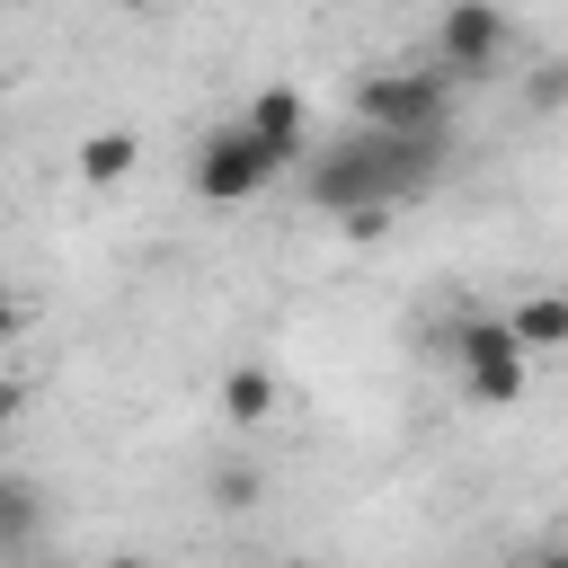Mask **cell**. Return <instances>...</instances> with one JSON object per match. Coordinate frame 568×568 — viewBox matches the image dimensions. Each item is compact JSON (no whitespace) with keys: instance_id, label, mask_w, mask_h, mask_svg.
<instances>
[{"instance_id":"6","label":"cell","mask_w":568,"mask_h":568,"mask_svg":"<svg viewBox=\"0 0 568 568\" xmlns=\"http://www.w3.org/2000/svg\"><path fill=\"white\" fill-rule=\"evenodd\" d=\"M506 320H515V337H524L532 355H559V346H568V293H559V284L515 293V311H506Z\"/></svg>"},{"instance_id":"1","label":"cell","mask_w":568,"mask_h":568,"mask_svg":"<svg viewBox=\"0 0 568 568\" xmlns=\"http://www.w3.org/2000/svg\"><path fill=\"white\" fill-rule=\"evenodd\" d=\"M453 71L444 62H390V71H364L355 80V124L373 133H435L453 115Z\"/></svg>"},{"instance_id":"10","label":"cell","mask_w":568,"mask_h":568,"mask_svg":"<svg viewBox=\"0 0 568 568\" xmlns=\"http://www.w3.org/2000/svg\"><path fill=\"white\" fill-rule=\"evenodd\" d=\"M0 515H9V550H27V532H36V488L9 479V488H0Z\"/></svg>"},{"instance_id":"14","label":"cell","mask_w":568,"mask_h":568,"mask_svg":"<svg viewBox=\"0 0 568 568\" xmlns=\"http://www.w3.org/2000/svg\"><path fill=\"white\" fill-rule=\"evenodd\" d=\"M106 568H151V559H106Z\"/></svg>"},{"instance_id":"8","label":"cell","mask_w":568,"mask_h":568,"mask_svg":"<svg viewBox=\"0 0 568 568\" xmlns=\"http://www.w3.org/2000/svg\"><path fill=\"white\" fill-rule=\"evenodd\" d=\"M133 160H142V142H133L124 124H98V133L80 142V178H89V186H124Z\"/></svg>"},{"instance_id":"3","label":"cell","mask_w":568,"mask_h":568,"mask_svg":"<svg viewBox=\"0 0 568 568\" xmlns=\"http://www.w3.org/2000/svg\"><path fill=\"white\" fill-rule=\"evenodd\" d=\"M275 169H284V151L240 115V124H213V133L195 142V169H186V178H195L204 204H248V195L275 186Z\"/></svg>"},{"instance_id":"5","label":"cell","mask_w":568,"mask_h":568,"mask_svg":"<svg viewBox=\"0 0 568 568\" xmlns=\"http://www.w3.org/2000/svg\"><path fill=\"white\" fill-rule=\"evenodd\" d=\"M248 124H257L284 160H302V151H311V106H302V89H284V80L248 98Z\"/></svg>"},{"instance_id":"2","label":"cell","mask_w":568,"mask_h":568,"mask_svg":"<svg viewBox=\"0 0 568 568\" xmlns=\"http://www.w3.org/2000/svg\"><path fill=\"white\" fill-rule=\"evenodd\" d=\"M453 364H462V390L479 399V408H515L524 399V373H532V346L515 337V320L506 311H470V320H453Z\"/></svg>"},{"instance_id":"7","label":"cell","mask_w":568,"mask_h":568,"mask_svg":"<svg viewBox=\"0 0 568 568\" xmlns=\"http://www.w3.org/2000/svg\"><path fill=\"white\" fill-rule=\"evenodd\" d=\"M275 417V373L266 364H231L222 373V426H266Z\"/></svg>"},{"instance_id":"13","label":"cell","mask_w":568,"mask_h":568,"mask_svg":"<svg viewBox=\"0 0 568 568\" xmlns=\"http://www.w3.org/2000/svg\"><path fill=\"white\" fill-rule=\"evenodd\" d=\"M524 568H568V550H532V559H524Z\"/></svg>"},{"instance_id":"9","label":"cell","mask_w":568,"mask_h":568,"mask_svg":"<svg viewBox=\"0 0 568 568\" xmlns=\"http://www.w3.org/2000/svg\"><path fill=\"white\" fill-rule=\"evenodd\" d=\"M213 506L248 515V506H257V462H222V470H213Z\"/></svg>"},{"instance_id":"11","label":"cell","mask_w":568,"mask_h":568,"mask_svg":"<svg viewBox=\"0 0 568 568\" xmlns=\"http://www.w3.org/2000/svg\"><path fill=\"white\" fill-rule=\"evenodd\" d=\"M524 106H532V115H550V106H568V62H541V71L524 80Z\"/></svg>"},{"instance_id":"4","label":"cell","mask_w":568,"mask_h":568,"mask_svg":"<svg viewBox=\"0 0 568 568\" xmlns=\"http://www.w3.org/2000/svg\"><path fill=\"white\" fill-rule=\"evenodd\" d=\"M506 44H515V27H506V9H497V0H444V18H435V62H444L453 80L497 71V62H506Z\"/></svg>"},{"instance_id":"12","label":"cell","mask_w":568,"mask_h":568,"mask_svg":"<svg viewBox=\"0 0 568 568\" xmlns=\"http://www.w3.org/2000/svg\"><path fill=\"white\" fill-rule=\"evenodd\" d=\"M337 231H346V240H382V231H390V204H364V213H337Z\"/></svg>"}]
</instances>
